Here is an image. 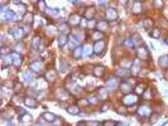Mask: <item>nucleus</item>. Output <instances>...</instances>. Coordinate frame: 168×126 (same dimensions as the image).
<instances>
[{
	"label": "nucleus",
	"mask_w": 168,
	"mask_h": 126,
	"mask_svg": "<svg viewBox=\"0 0 168 126\" xmlns=\"http://www.w3.org/2000/svg\"><path fill=\"white\" fill-rule=\"evenodd\" d=\"M104 49H105V42H104V40H99V42L95 43V46H94V52H95L96 54H101V53L104 52Z\"/></svg>",
	"instance_id": "obj_1"
},
{
	"label": "nucleus",
	"mask_w": 168,
	"mask_h": 126,
	"mask_svg": "<svg viewBox=\"0 0 168 126\" xmlns=\"http://www.w3.org/2000/svg\"><path fill=\"white\" fill-rule=\"evenodd\" d=\"M137 96L135 95H131V93H129V95H127V96L123 98V102L125 103V105H134L135 102H137Z\"/></svg>",
	"instance_id": "obj_2"
},
{
	"label": "nucleus",
	"mask_w": 168,
	"mask_h": 126,
	"mask_svg": "<svg viewBox=\"0 0 168 126\" xmlns=\"http://www.w3.org/2000/svg\"><path fill=\"white\" fill-rule=\"evenodd\" d=\"M10 34L15 39H22L23 35H24V32L22 30V28H13V29L10 30Z\"/></svg>",
	"instance_id": "obj_3"
},
{
	"label": "nucleus",
	"mask_w": 168,
	"mask_h": 126,
	"mask_svg": "<svg viewBox=\"0 0 168 126\" xmlns=\"http://www.w3.org/2000/svg\"><path fill=\"white\" fill-rule=\"evenodd\" d=\"M152 114V110L148 106H140L138 108V115L139 116H149Z\"/></svg>",
	"instance_id": "obj_4"
},
{
	"label": "nucleus",
	"mask_w": 168,
	"mask_h": 126,
	"mask_svg": "<svg viewBox=\"0 0 168 126\" xmlns=\"http://www.w3.org/2000/svg\"><path fill=\"white\" fill-rule=\"evenodd\" d=\"M106 18L109 20H115L118 18V13H116V10L114 9V8H109V9L106 10Z\"/></svg>",
	"instance_id": "obj_5"
},
{
	"label": "nucleus",
	"mask_w": 168,
	"mask_h": 126,
	"mask_svg": "<svg viewBox=\"0 0 168 126\" xmlns=\"http://www.w3.org/2000/svg\"><path fill=\"white\" fill-rule=\"evenodd\" d=\"M29 68L32 71H34V72H40L42 71V68H43V64L40 63L39 61H34V62H32L30 63Z\"/></svg>",
	"instance_id": "obj_6"
},
{
	"label": "nucleus",
	"mask_w": 168,
	"mask_h": 126,
	"mask_svg": "<svg viewBox=\"0 0 168 126\" xmlns=\"http://www.w3.org/2000/svg\"><path fill=\"white\" fill-rule=\"evenodd\" d=\"M138 56H139V58H142V59H148L149 58L148 49L144 48V47H140V48L138 49Z\"/></svg>",
	"instance_id": "obj_7"
},
{
	"label": "nucleus",
	"mask_w": 168,
	"mask_h": 126,
	"mask_svg": "<svg viewBox=\"0 0 168 126\" xmlns=\"http://www.w3.org/2000/svg\"><path fill=\"white\" fill-rule=\"evenodd\" d=\"M80 21H81V18H80L77 14H73V15H71V17H69L68 23H69V25H72V27H76V25H79Z\"/></svg>",
	"instance_id": "obj_8"
},
{
	"label": "nucleus",
	"mask_w": 168,
	"mask_h": 126,
	"mask_svg": "<svg viewBox=\"0 0 168 126\" xmlns=\"http://www.w3.org/2000/svg\"><path fill=\"white\" fill-rule=\"evenodd\" d=\"M118 85H119V81L116 78H111V79H109L106 82V87L109 88V90H115V88L118 87Z\"/></svg>",
	"instance_id": "obj_9"
},
{
	"label": "nucleus",
	"mask_w": 168,
	"mask_h": 126,
	"mask_svg": "<svg viewBox=\"0 0 168 126\" xmlns=\"http://www.w3.org/2000/svg\"><path fill=\"white\" fill-rule=\"evenodd\" d=\"M11 57H13L14 66H15V67H20V64H22V57H20V56L18 54V53H17V52L11 53Z\"/></svg>",
	"instance_id": "obj_10"
},
{
	"label": "nucleus",
	"mask_w": 168,
	"mask_h": 126,
	"mask_svg": "<svg viewBox=\"0 0 168 126\" xmlns=\"http://www.w3.org/2000/svg\"><path fill=\"white\" fill-rule=\"evenodd\" d=\"M46 78H47V81H50V82H54L56 78H57V73H56V71H54V69L48 71L47 75H46Z\"/></svg>",
	"instance_id": "obj_11"
},
{
	"label": "nucleus",
	"mask_w": 168,
	"mask_h": 126,
	"mask_svg": "<svg viewBox=\"0 0 168 126\" xmlns=\"http://www.w3.org/2000/svg\"><path fill=\"white\" fill-rule=\"evenodd\" d=\"M104 72H105V68L102 67V66H96V67L94 68V75L96 77H101L104 75Z\"/></svg>",
	"instance_id": "obj_12"
},
{
	"label": "nucleus",
	"mask_w": 168,
	"mask_h": 126,
	"mask_svg": "<svg viewBox=\"0 0 168 126\" xmlns=\"http://www.w3.org/2000/svg\"><path fill=\"white\" fill-rule=\"evenodd\" d=\"M24 103H25L27 106H29V107H37V101H36L34 98H32V97H27V98H24Z\"/></svg>",
	"instance_id": "obj_13"
},
{
	"label": "nucleus",
	"mask_w": 168,
	"mask_h": 126,
	"mask_svg": "<svg viewBox=\"0 0 168 126\" xmlns=\"http://www.w3.org/2000/svg\"><path fill=\"white\" fill-rule=\"evenodd\" d=\"M120 90H121L124 93H128L129 95V92H130L131 88H130V85H129V83H127V82H121V83H120Z\"/></svg>",
	"instance_id": "obj_14"
},
{
	"label": "nucleus",
	"mask_w": 168,
	"mask_h": 126,
	"mask_svg": "<svg viewBox=\"0 0 168 126\" xmlns=\"http://www.w3.org/2000/svg\"><path fill=\"white\" fill-rule=\"evenodd\" d=\"M133 13H134V14H139V13H142V3H140V1H135V3H134Z\"/></svg>",
	"instance_id": "obj_15"
},
{
	"label": "nucleus",
	"mask_w": 168,
	"mask_h": 126,
	"mask_svg": "<svg viewBox=\"0 0 168 126\" xmlns=\"http://www.w3.org/2000/svg\"><path fill=\"white\" fill-rule=\"evenodd\" d=\"M43 118L44 120H47V121H56V115H53V114H51V112H46V114H43Z\"/></svg>",
	"instance_id": "obj_16"
},
{
	"label": "nucleus",
	"mask_w": 168,
	"mask_h": 126,
	"mask_svg": "<svg viewBox=\"0 0 168 126\" xmlns=\"http://www.w3.org/2000/svg\"><path fill=\"white\" fill-rule=\"evenodd\" d=\"M57 96H58V97H62V98H59V100H63V101H66V100L68 98V93H67L65 90H58V91H57Z\"/></svg>",
	"instance_id": "obj_17"
},
{
	"label": "nucleus",
	"mask_w": 168,
	"mask_h": 126,
	"mask_svg": "<svg viewBox=\"0 0 168 126\" xmlns=\"http://www.w3.org/2000/svg\"><path fill=\"white\" fill-rule=\"evenodd\" d=\"M67 111H68L69 114H72V115H79L80 114V108L77 106H69L67 108Z\"/></svg>",
	"instance_id": "obj_18"
},
{
	"label": "nucleus",
	"mask_w": 168,
	"mask_h": 126,
	"mask_svg": "<svg viewBox=\"0 0 168 126\" xmlns=\"http://www.w3.org/2000/svg\"><path fill=\"white\" fill-rule=\"evenodd\" d=\"M118 76H129L130 75V71L128 68H121V69H118Z\"/></svg>",
	"instance_id": "obj_19"
},
{
	"label": "nucleus",
	"mask_w": 168,
	"mask_h": 126,
	"mask_svg": "<svg viewBox=\"0 0 168 126\" xmlns=\"http://www.w3.org/2000/svg\"><path fill=\"white\" fill-rule=\"evenodd\" d=\"M97 28H99L100 32H101V30L108 29V23H106L105 20H101V21H99V23H97Z\"/></svg>",
	"instance_id": "obj_20"
},
{
	"label": "nucleus",
	"mask_w": 168,
	"mask_h": 126,
	"mask_svg": "<svg viewBox=\"0 0 168 126\" xmlns=\"http://www.w3.org/2000/svg\"><path fill=\"white\" fill-rule=\"evenodd\" d=\"M40 43V38L39 37H36V39L33 40V43H32V47H33V49H39V44Z\"/></svg>",
	"instance_id": "obj_21"
},
{
	"label": "nucleus",
	"mask_w": 168,
	"mask_h": 126,
	"mask_svg": "<svg viewBox=\"0 0 168 126\" xmlns=\"http://www.w3.org/2000/svg\"><path fill=\"white\" fill-rule=\"evenodd\" d=\"M99 95H100V97H101V100H106V98H108V91H106L105 88H100Z\"/></svg>",
	"instance_id": "obj_22"
},
{
	"label": "nucleus",
	"mask_w": 168,
	"mask_h": 126,
	"mask_svg": "<svg viewBox=\"0 0 168 126\" xmlns=\"http://www.w3.org/2000/svg\"><path fill=\"white\" fill-rule=\"evenodd\" d=\"M66 42H67V38H66V35H63V34H61L58 37V44L61 47H63L65 44H66Z\"/></svg>",
	"instance_id": "obj_23"
},
{
	"label": "nucleus",
	"mask_w": 168,
	"mask_h": 126,
	"mask_svg": "<svg viewBox=\"0 0 168 126\" xmlns=\"http://www.w3.org/2000/svg\"><path fill=\"white\" fill-rule=\"evenodd\" d=\"M81 53H83V48L77 47V48L73 50V57H75V58H79L80 56H81Z\"/></svg>",
	"instance_id": "obj_24"
},
{
	"label": "nucleus",
	"mask_w": 168,
	"mask_h": 126,
	"mask_svg": "<svg viewBox=\"0 0 168 126\" xmlns=\"http://www.w3.org/2000/svg\"><path fill=\"white\" fill-rule=\"evenodd\" d=\"M24 79H25L27 82H32V81H33V75L30 73V71L24 72Z\"/></svg>",
	"instance_id": "obj_25"
},
{
	"label": "nucleus",
	"mask_w": 168,
	"mask_h": 126,
	"mask_svg": "<svg viewBox=\"0 0 168 126\" xmlns=\"http://www.w3.org/2000/svg\"><path fill=\"white\" fill-rule=\"evenodd\" d=\"M150 35L153 37V38H159L160 37V30L158 28H154V29L150 32Z\"/></svg>",
	"instance_id": "obj_26"
},
{
	"label": "nucleus",
	"mask_w": 168,
	"mask_h": 126,
	"mask_svg": "<svg viewBox=\"0 0 168 126\" xmlns=\"http://www.w3.org/2000/svg\"><path fill=\"white\" fill-rule=\"evenodd\" d=\"M91 52H92V48H91V46L86 44V46L83 47V56H90V54H91Z\"/></svg>",
	"instance_id": "obj_27"
},
{
	"label": "nucleus",
	"mask_w": 168,
	"mask_h": 126,
	"mask_svg": "<svg viewBox=\"0 0 168 126\" xmlns=\"http://www.w3.org/2000/svg\"><path fill=\"white\" fill-rule=\"evenodd\" d=\"M94 17V9L92 8H89V9L86 10V13H85V18L86 19H90V18H92Z\"/></svg>",
	"instance_id": "obj_28"
},
{
	"label": "nucleus",
	"mask_w": 168,
	"mask_h": 126,
	"mask_svg": "<svg viewBox=\"0 0 168 126\" xmlns=\"http://www.w3.org/2000/svg\"><path fill=\"white\" fill-rule=\"evenodd\" d=\"M159 63H160L162 67H168V57H160Z\"/></svg>",
	"instance_id": "obj_29"
},
{
	"label": "nucleus",
	"mask_w": 168,
	"mask_h": 126,
	"mask_svg": "<svg viewBox=\"0 0 168 126\" xmlns=\"http://www.w3.org/2000/svg\"><path fill=\"white\" fill-rule=\"evenodd\" d=\"M61 68H62V72H66L68 69V63L65 59H61Z\"/></svg>",
	"instance_id": "obj_30"
},
{
	"label": "nucleus",
	"mask_w": 168,
	"mask_h": 126,
	"mask_svg": "<svg viewBox=\"0 0 168 126\" xmlns=\"http://www.w3.org/2000/svg\"><path fill=\"white\" fill-rule=\"evenodd\" d=\"M152 25H153V21H152L150 19H145V20H144V28L149 29V28H152Z\"/></svg>",
	"instance_id": "obj_31"
},
{
	"label": "nucleus",
	"mask_w": 168,
	"mask_h": 126,
	"mask_svg": "<svg viewBox=\"0 0 168 126\" xmlns=\"http://www.w3.org/2000/svg\"><path fill=\"white\" fill-rule=\"evenodd\" d=\"M101 38H104V35H102L101 32H95V33H94V39H96V40L99 42Z\"/></svg>",
	"instance_id": "obj_32"
},
{
	"label": "nucleus",
	"mask_w": 168,
	"mask_h": 126,
	"mask_svg": "<svg viewBox=\"0 0 168 126\" xmlns=\"http://www.w3.org/2000/svg\"><path fill=\"white\" fill-rule=\"evenodd\" d=\"M150 95H152V91L148 88V90L143 93V98H144V100H150Z\"/></svg>",
	"instance_id": "obj_33"
},
{
	"label": "nucleus",
	"mask_w": 168,
	"mask_h": 126,
	"mask_svg": "<svg viewBox=\"0 0 168 126\" xmlns=\"http://www.w3.org/2000/svg\"><path fill=\"white\" fill-rule=\"evenodd\" d=\"M125 46L128 47V48H131V47H134V42H133V39L131 38H128L125 40Z\"/></svg>",
	"instance_id": "obj_34"
},
{
	"label": "nucleus",
	"mask_w": 168,
	"mask_h": 126,
	"mask_svg": "<svg viewBox=\"0 0 168 126\" xmlns=\"http://www.w3.org/2000/svg\"><path fill=\"white\" fill-rule=\"evenodd\" d=\"M135 92H137L138 95H140V93H144V87H143L142 85H138V86H137V88H135Z\"/></svg>",
	"instance_id": "obj_35"
},
{
	"label": "nucleus",
	"mask_w": 168,
	"mask_h": 126,
	"mask_svg": "<svg viewBox=\"0 0 168 126\" xmlns=\"http://www.w3.org/2000/svg\"><path fill=\"white\" fill-rule=\"evenodd\" d=\"M32 20H33V15H32V14H25L24 21H25V23H32Z\"/></svg>",
	"instance_id": "obj_36"
},
{
	"label": "nucleus",
	"mask_w": 168,
	"mask_h": 126,
	"mask_svg": "<svg viewBox=\"0 0 168 126\" xmlns=\"http://www.w3.org/2000/svg\"><path fill=\"white\" fill-rule=\"evenodd\" d=\"M30 120H32V116H30V115H24V116L22 117V121H23V122H28Z\"/></svg>",
	"instance_id": "obj_37"
},
{
	"label": "nucleus",
	"mask_w": 168,
	"mask_h": 126,
	"mask_svg": "<svg viewBox=\"0 0 168 126\" xmlns=\"http://www.w3.org/2000/svg\"><path fill=\"white\" fill-rule=\"evenodd\" d=\"M47 32H48V34H51V35H54V34H56V29H54V27H50Z\"/></svg>",
	"instance_id": "obj_38"
},
{
	"label": "nucleus",
	"mask_w": 168,
	"mask_h": 126,
	"mask_svg": "<svg viewBox=\"0 0 168 126\" xmlns=\"http://www.w3.org/2000/svg\"><path fill=\"white\" fill-rule=\"evenodd\" d=\"M116 125V122H114V121H105L104 122V126H115Z\"/></svg>",
	"instance_id": "obj_39"
},
{
	"label": "nucleus",
	"mask_w": 168,
	"mask_h": 126,
	"mask_svg": "<svg viewBox=\"0 0 168 126\" xmlns=\"http://www.w3.org/2000/svg\"><path fill=\"white\" fill-rule=\"evenodd\" d=\"M47 13H48V14H50V15H57V14H58V10H47Z\"/></svg>",
	"instance_id": "obj_40"
},
{
	"label": "nucleus",
	"mask_w": 168,
	"mask_h": 126,
	"mask_svg": "<svg viewBox=\"0 0 168 126\" xmlns=\"http://www.w3.org/2000/svg\"><path fill=\"white\" fill-rule=\"evenodd\" d=\"M139 67H140V62H139V61H135V62H134V71H138Z\"/></svg>",
	"instance_id": "obj_41"
},
{
	"label": "nucleus",
	"mask_w": 168,
	"mask_h": 126,
	"mask_svg": "<svg viewBox=\"0 0 168 126\" xmlns=\"http://www.w3.org/2000/svg\"><path fill=\"white\" fill-rule=\"evenodd\" d=\"M10 62H11V59H10V56L9 57H4V64L6 66V64H9Z\"/></svg>",
	"instance_id": "obj_42"
},
{
	"label": "nucleus",
	"mask_w": 168,
	"mask_h": 126,
	"mask_svg": "<svg viewBox=\"0 0 168 126\" xmlns=\"http://www.w3.org/2000/svg\"><path fill=\"white\" fill-rule=\"evenodd\" d=\"M89 102L90 103H97V98H96V97H91L89 100Z\"/></svg>",
	"instance_id": "obj_43"
},
{
	"label": "nucleus",
	"mask_w": 168,
	"mask_h": 126,
	"mask_svg": "<svg viewBox=\"0 0 168 126\" xmlns=\"http://www.w3.org/2000/svg\"><path fill=\"white\" fill-rule=\"evenodd\" d=\"M23 47H24V46H23L22 43H20V44H17V47H15L17 52H19V50H23Z\"/></svg>",
	"instance_id": "obj_44"
},
{
	"label": "nucleus",
	"mask_w": 168,
	"mask_h": 126,
	"mask_svg": "<svg viewBox=\"0 0 168 126\" xmlns=\"http://www.w3.org/2000/svg\"><path fill=\"white\" fill-rule=\"evenodd\" d=\"M87 126H99V122L92 121V122H87Z\"/></svg>",
	"instance_id": "obj_45"
},
{
	"label": "nucleus",
	"mask_w": 168,
	"mask_h": 126,
	"mask_svg": "<svg viewBox=\"0 0 168 126\" xmlns=\"http://www.w3.org/2000/svg\"><path fill=\"white\" fill-rule=\"evenodd\" d=\"M62 30L65 33H67V24H62Z\"/></svg>",
	"instance_id": "obj_46"
},
{
	"label": "nucleus",
	"mask_w": 168,
	"mask_h": 126,
	"mask_svg": "<svg viewBox=\"0 0 168 126\" xmlns=\"http://www.w3.org/2000/svg\"><path fill=\"white\" fill-rule=\"evenodd\" d=\"M95 25V20H89V27L91 28V27H94Z\"/></svg>",
	"instance_id": "obj_47"
},
{
	"label": "nucleus",
	"mask_w": 168,
	"mask_h": 126,
	"mask_svg": "<svg viewBox=\"0 0 168 126\" xmlns=\"http://www.w3.org/2000/svg\"><path fill=\"white\" fill-rule=\"evenodd\" d=\"M118 112H120V114H125V108L124 107H120L118 110Z\"/></svg>",
	"instance_id": "obj_48"
},
{
	"label": "nucleus",
	"mask_w": 168,
	"mask_h": 126,
	"mask_svg": "<svg viewBox=\"0 0 168 126\" xmlns=\"http://www.w3.org/2000/svg\"><path fill=\"white\" fill-rule=\"evenodd\" d=\"M154 4H156L157 6H162V5H163V3H162V1H156Z\"/></svg>",
	"instance_id": "obj_49"
},
{
	"label": "nucleus",
	"mask_w": 168,
	"mask_h": 126,
	"mask_svg": "<svg viewBox=\"0 0 168 126\" xmlns=\"http://www.w3.org/2000/svg\"><path fill=\"white\" fill-rule=\"evenodd\" d=\"M38 126H46V124H44V121H43V120L40 121V120H39V122H38Z\"/></svg>",
	"instance_id": "obj_50"
},
{
	"label": "nucleus",
	"mask_w": 168,
	"mask_h": 126,
	"mask_svg": "<svg viewBox=\"0 0 168 126\" xmlns=\"http://www.w3.org/2000/svg\"><path fill=\"white\" fill-rule=\"evenodd\" d=\"M166 42H167V44H168V38H167V40H166Z\"/></svg>",
	"instance_id": "obj_51"
}]
</instances>
